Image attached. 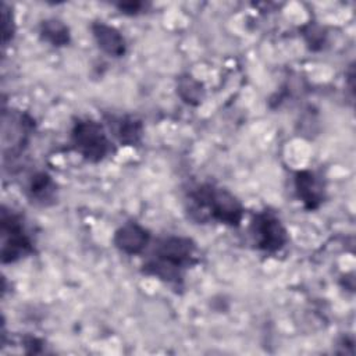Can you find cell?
<instances>
[{
	"label": "cell",
	"instance_id": "cell-1",
	"mask_svg": "<svg viewBox=\"0 0 356 356\" xmlns=\"http://www.w3.org/2000/svg\"><path fill=\"white\" fill-rule=\"evenodd\" d=\"M195 263V242L186 236L170 235L157 241L143 271L168 282H179L185 270Z\"/></svg>",
	"mask_w": 356,
	"mask_h": 356
},
{
	"label": "cell",
	"instance_id": "cell-2",
	"mask_svg": "<svg viewBox=\"0 0 356 356\" xmlns=\"http://www.w3.org/2000/svg\"><path fill=\"white\" fill-rule=\"evenodd\" d=\"M189 213L192 218L200 222L217 221L238 227L243 217V207L227 189L213 184H202L189 192Z\"/></svg>",
	"mask_w": 356,
	"mask_h": 356
},
{
	"label": "cell",
	"instance_id": "cell-3",
	"mask_svg": "<svg viewBox=\"0 0 356 356\" xmlns=\"http://www.w3.org/2000/svg\"><path fill=\"white\" fill-rule=\"evenodd\" d=\"M71 146L86 161L99 163L111 150V143L100 122L92 118H78L71 128Z\"/></svg>",
	"mask_w": 356,
	"mask_h": 356
},
{
	"label": "cell",
	"instance_id": "cell-4",
	"mask_svg": "<svg viewBox=\"0 0 356 356\" xmlns=\"http://www.w3.org/2000/svg\"><path fill=\"white\" fill-rule=\"evenodd\" d=\"M1 261L13 263L33 252V243L28 235L21 216L3 207L0 218Z\"/></svg>",
	"mask_w": 356,
	"mask_h": 356
},
{
	"label": "cell",
	"instance_id": "cell-5",
	"mask_svg": "<svg viewBox=\"0 0 356 356\" xmlns=\"http://www.w3.org/2000/svg\"><path fill=\"white\" fill-rule=\"evenodd\" d=\"M250 234L257 249L274 253L288 242V232L273 211H259L250 222Z\"/></svg>",
	"mask_w": 356,
	"mask_h": 356
},
{
	"label": "cell",
	"instance_id": "cell-6",
	"mask_svg": "<svg viewBox=\"0 0 356 356\" xmlns=\"http://www.w3.org/2000/svg\"><path fill=\"white\" fill-rule=\"evenodd\" d=\"M33 129V120L18 111L3 113V152L4 157H17L22 153Z\"/></svg>",
	"mask_w": 356,
	"mask_h": 356
},
{
	"label": "cell",
	"instance_id": "cell-7",
	"mask_svg": "<svg viewBox=\"0 0 356 356\" xmlns=\"http://www.w3.org/2000/svg\"><path fill=\"white\" fill-rule=\"evenodd\" d=\"M113 241H114V245L122 253L132 256V254H139L146 249L150 241V234L140 224L135 221H129L121 225L115 231Z\"/></svg>",
	"mask_w": 356,
	"mask_h": 356
},
{
	"label": "cell",
	"instance_id": "cell-8",
	"mask_svg": "<svg viewBox=\"0 0 356 356\" xmlns=\"http://www.w3.org/2000/svg\"><path fill=\"white\" fill-rule=\"evenodd\" d=\"M295 191L307 210H316L324 199L321 179L312 171H298L295 175Z\"/></svg>",
	"mask_w": 356,
	"mask_h": 356
},
{
	"label": "cell",
	"instance_id": "cell-9",
	"mask_svg": "<svg viewBox=\"0 0 356 356\" xmlns=\"http://www.w3.org/2000/svg\"><path fill=\"white\" fill-rule=\"evenodd\" d=\"M93 38L107 56L110 57H122L127 51V43L124 36L114 26H110L104 22H93L92 26Z\"/></svg>",
	"mask_w": 356,
	"mask_h": 356
},
{
	"label": "cell",
	"instance_id": "cell-10",
	"mask_svg": "<svg viewBox=\"0 0 356 356\" xmlns=\"http://www.w3.org/2000/svg\"><path fill=\"white\" fill-rule=\"evenodd\" d=\"M107 124L110 127L111 134L117 138V140L124 146H135L140 143L143 135V125L139 120L131 115H120V117H108Z\"/></svg>",
	"mask_w": 356,
	"mask_h": 356
},
{
	"label": "cell",
	"instance_id": "cell-11",
	"mask_svg": "<svg viewBox=\"0 0 356 356\" xmlns=\"http://www.w3.org/2000/svg\"><path fill=\"white\" fill-rule=\"evenodd\" d=\"M26 192L31 200L39 204H49L56 197V184L46 172H36L29 178Z\"/></svg>",
	"mask_w": 356,
	"mask_h": 356
},
{
	"label": "cell",
	"instance_id": "cell-12",
	"mask_svg": "<svg viewBox=\"0 0 356 356\" xmlns=\"http://www.w3.org/2000/svg\"><path fill=\"white\" fill-rule=\"evenodd\" d=\"M40 38L42 40L50 43L51 46L60 47L70 43V31L68 26L56 18H49L40 24Z\"/></svg>",
	"mask_w": 356,
	"mask_h": 356
},
{
	"label": "cell",
	"instance_id": "cell-13",
	"mask_svg": "<svg viewBox=\"0 0 356 356\" xmlns=\"http://www.w3.org/2000/svg\"><path fill=\"white\" fill-rule=\"evenodd\" d=\"M177 93L186 104L191 106L200 104L204 97L203 85L189 74H185L178 78Z\"/></svg>",
	"mask_w": 356,
	"mask_h": 356
},
{
	"label": "cell",
	"instance_id": "cell-14",
	"mask_svg": "<svg viewBox=\"0 0 356 356\" xmlns=\"http://www.w3.org/2000/svg\"><path fill=\"white\" fill-rule=\"evenodd\" d=\"M13 32H14V25H13L11 15L8 14L7 6L3 4V42L4 43H7L10 38H13Z\"/></svg>",
	"mask_w": 356,
	"mask_h": 356
},
{
	"label": "cell",
	"instance_id": "cell-15",
	"mask_svg": "<svg viewBox=\"0 0 356 356\" xmlns=\"http://www.w3.org/2000/svg\"><path fill=\"white\" fill-rule=\"evenodd\" d=\"M118 8L121 10V13L124 14H129V15H134V14H138L140 13V10L143 8V3H134V1H128V3H120L118 4Z\"/></svg>",
	"mask_w": 356,
	"mask_h": 356
}]
</instances>
